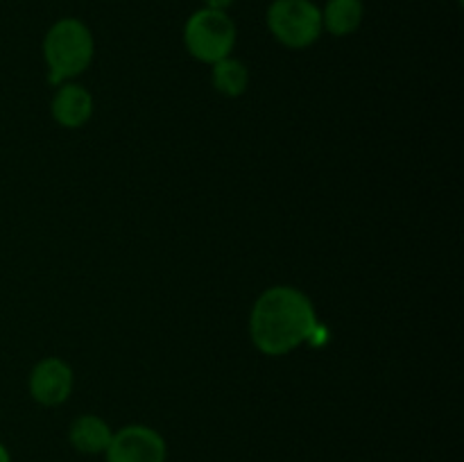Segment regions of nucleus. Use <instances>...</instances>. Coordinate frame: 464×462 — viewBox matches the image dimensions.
<instances>
[{"mask_svg": "<svg viewBox=\"0 0 464 462\" xmlns=\"http://www.w3.org/2000/svg\"><path fill=\"white\" fill-rule=\"evenodd\" d=\"M72 390V371L59 358H45L30 376V394L41 406H59Z\"/></svg>", "mask_w": 464, "mask_h": 462, "instance_id": "obj_6", "label": "nucleus"}, {"mask_svg": "<svg viewBox=\"0 0 464 462\" xmlns=\"http://www.w3.org/2000/svg\"><path fill=\"white\" fill-rule=\"evenodd\" d=\"M44 57L50 71V84H62L89 68L93 59V36L77 18H62L44 39Z\"/></svg>", "mask_w": 464, "mask_h": 462, "instance_id": "obj_2", "label": "nucleus"}, {"mask_svg": "<svg viewBox=\"0 0 464 462\" xmlns=\"http://www.w3.org/2000/svg\"><path fill=\"white\" fill-rule=\"evenodd\" d=\"M207 9H216V12H227L234 5V0H204Z\"/></svg>", "mask_w": 464, "mask_h": 462, "instance_id": "obj_11", "label": "nucleus"}, {"mask_svg": "<svg viewBox=\"0 0 464 462\" xmlns=\"http://www.w3.org/2000/svg\"><path fill=\"white\" fill-rule=\"evenodd\" d=\"M111 435L113 433L107 421L98 415L77 417L68 430V439H71L72 447L86 456H98V453L107 451Z\"/></svg>", "mask_w": 464, "mask_h": 462, "instance_id": "obj_8", "label": "nucleus"}, {"mask_svg": "<svg viewBox=\"0 0 464 462\" xmlns=\"http://www.w3.org/2000/svg\"><path fill=\"white\" fill-rule=\"evenodd\" d=\"M317 324L315 308L306 294L290 285H275L254 303L249 335L258 351L284 356L308 342Z\"/></svg>", "mask_w": 464, "mask_h": 462, "instance_id": "obj_1", "label": "nucleus"}, {"mask_svg": "<svg viewBox=\"0 0 464 462\" xmlns=\"http://www.w3.org/2000/svg\"><path fill=\"white\" fill-rule=\"evenodd\" d=\"M93 111V100L86 89L77 84H66L57 91L53 100V116L62 127L75 130L82 127L91 118Z\"/></svg>", "mask_w": 464, "mask_h": 462, "instance_id": "obj_7", "label": "nucleus"}, {"mask_svg": "<svg viewBox=\"0 0 464 462\" xmlns=\"http://www.w3.org/2000/svg\"><path fill=\"white\" fill-rule=\"evenodd\" d=\"M184 43L195 59L204 63H216L229 57L236 43V25L227 12L199 9L186 21Z\"/></svg>", "mask_w": 464, "mask_h": 462, "instance_id": "obj_3", "label": "nucleus"}, {"mask_svg": "<svg viewBox=\"0 0 464 462\" xmlns=\"http://www.w3.org/2000/svg\"><path fill=\"white\" fill-rule=\"evenodd\" d=\"M0 462H12V456H9V451L5 444H0Z\"/></svg>", "mask_w": 464, "mask_h": 462, "instance_id": "obj_12", "label": "nucleus"}, {"mask_svg": "<svg viewBox=\"0 0 464 462\" xmlns=\"http://www.w3.org/2000/svg\"><path fill=\"white\" fill-rule=\"evenodd\" d=\"M362 21L361 0H329L322 12V27L335 36H347L358 30Z\"/></svg>", "mask_w": 464, "mask_h": 462, "instance_id": "obj_9", "label": "nucleus"}, {"mask_svg": "<svg viewBox=\"0 0 464 462\" xmlns=\"http://www.w3.org/2000/svg\"><path fill=\"white\" fill-rule=\"evenodd\" d=\"M107 462H166V439L154 428L143 424H131L111 435Z\"/></svg>", "mask_w": 464, "mask_h": 462, "instance_id": "obj_5", "label": "nucleus"}, {"mask_svg": "<svg viewBox=\"0 0 464 462\" xmlns=\"http://www.w3.org/2000/svg\"><path fill=\"white\" fill-rule=\"evenodd\" d=\"M267 27L279 43L302 50L320 39L322 12L311 0H275L267 9Z\"/></svg>", "mask_w": 464, "mask_h": 462, "instance_id": "obj_4", "label": "nucleus"}, {"mask_svg": "<svg viewBox=\"0 0 464 462\" xmlns=\"http://www.w3.org/2000/svg\"><path fill=\"white\" fill-rule=\"evenodd\" d=\"M213 84L220 93L236 98L247 89V68L238 59H220V62L213 63Z\"/></svg>", "mask_w": 464, "mask_h": 462, "instance_id": "obj_10", "label": "nucleus"}]
</instances>
